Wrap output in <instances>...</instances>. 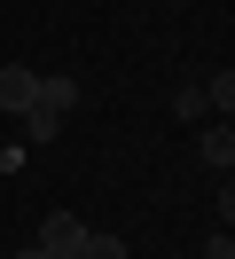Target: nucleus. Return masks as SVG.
Wrapping results in <instances>:
<instances>
[{"label":"nucleus","instance_id":"1","mask_svg":"<svg viewBox=\"0 0 235 259\" xmlns=\"http://www.w3.org/2000/svg\"><path fill=\"white\" fill-rule=\"evenodd\" d=\"M31 95H39V71H31V63H0V110L24 118V110H31Z\"/></svg>","mask_w":235,"mask_h":259},{"label":"nucleus","instance_id":"2","mask_svg":"<svg viewBox=\"0 0 235 259\" xmlns=\"http://www.w3.org/2000/svg\"><path fill=\"white\" fill-rule=\"evenodd\" d=\"M39 243H47V251H78V243H86V220H78V212H47V220H39Z\"/></svg>","mask_w":235,"mask_h":259},{"label":"nucleus","instance_id":"3","mask_svg":"<svg viewBox=\"0 0 235 259\" xmlns=\"http://www.w3.org/2000/svg\"><path fill=\"white\" fill-rule=\"evenodd\" d=\"M31 102H39V110H55V118H71V110H78V79H63V71H39V95H31Z\"/></svg>","mask_w":235,"mask_h":259},{"label":"nucleus","instance_id":"4","mask_svg":"<svg viewBox=\"0 0 235 259\" xmlns=\"http://www.w3.org/2000/svg\"><path fill=\"white\" fill-rule=\"evenodd\" d=\"M196 157L212 165V173H227V165H235V134H227V118H219V126H204V134H196Z\"/></svg>","mask_w":235,"mask_h":259},{"label":"nucleus","instance_id":"5","mask_svg":"<svg viewBox=\"0 0 235 259\" xmlns=\"http://www.w3.org/2000/svg\"><path fill=\"white\" fill-rule=\"evenodd\" d=\"M55 134H63V118H55V110H39V102H31V110H24V142L39 149V142H55Z\"/></svg>","mask_w":235,"mask_h":259},{"label":"nucleus","instance_id":"6","mask_svg":"<svg viewBox=\"0 0 235 259\" xmlns=\"http://www.w3.org/2000/svg\"><path fill=\"white\" fill-rule=\"evenodd\" d=\"M204 110H219V118H227V110H235V71H219V79H212V87H204Z\"/></svg>","mask_w":235,"mask_h":259},{"label":"nucleus","instance_id":"7","mask_svg":"<svg viewBox=\"0 0 235 259\" xmlns=\"http://www.w3.org/2000/svg\"><path fill=\"white\" fill-rule=\"evenodd\" d=\"M78 259H125V243H118V236H94V228H86V243H78Z\"/></svg>","mask_w":235,"mask_h":259},{"label":"nucleus","instance_id":"8","mask_svg":"<svg viewBox=\"0 0 235 259\" xmlns=\"http://www.w3.org/2000/svg\"><path fill=\"white\" fill-rule=\"evenodd\" d=\"M172 118H204V87H180L172 95Z\"/></svg>","mask_w":235,"mask_h":259},{"label":"nucleus","instance_id":"9","mask_svg":"<svg viewBox=\"0 0 235 259\" xmlns=\"http://www.w3.org/2000/svg\"><path fill=\"white\" fill-rule=\"evenodd\" d=\"M204 259H235V236H227V228H219V236L204 243Z\"/></svg>","mask_w":235,"mask_h":259},{"label":"nucleus","instance_id":"10","mask_svg":"<svg viewBox=\"0 0 235 259\" xmlns=\"http://www.w3.org/2000/svg\"><path fill=\"white\" fill-rule=\"evenodd\" d=\"M16 259H55V251H47V243H24V251H16Z\"/></svg>","mask_w":235,"mask_h":259}]
</instances>
